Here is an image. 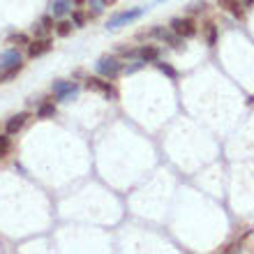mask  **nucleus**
<instances>
[{
	"mask_svg": "<svg viewBox=\"0 0 254 254\" xmlns=\"http://www.w3.org/2000/svg\"><path fill=\"white\" fill-rule=\"evenodd\" d=\"M95 67H97V72H100L102 76H107V79H116V76L123 72V63L118 61V58H107V56L95 63Z\"/></svg>",
	"mask_w": 254,
	"mask_h": 254,
	"instance_id": "nucleus-1",
	"label": "nucleus"
},
{
	"mask_svg": "<svg viewBox=\"0 0 254 254\" xmlns=\"http://www.w3.org/2000/svg\"><path fill=\"white\" fill-rule=\"evenodd\" d=\"M54 95L58 102H69L72 97H76L79 95V86L74 83V81H56L54 83Z\"/></svg>",
	"mask_w": 254,
	"mask_h": 254,
	"instance_id": "nucleus-2",
	"label": "nucleus"
},
{
	"mask_svg": "<svg viewBox=\"0 0 254 254\" xmlns=\"http://www.w3.org/2000/svg\"><path fill=\"white\" fill-rule=\"evenodd\" d=\"M141 14H143V7H134V9H127V12H121V14H116V16H111L107 26L109 28H121V26H125V23L136 21Z\"/></svg>",
	"mask_w": 254,
	"mask_h": 254,
	"instance_id": "nucleus-3",
	"label": "nucleus"
},
{
	"mask_svg": "<svg viewBox=\"0 0 254 254\" xmlns=\"http://www.w3.org/2000/svg\"><path fill=\"white\" fill-rule=\"evenodd\" d=\"M171 30L185 40V37H194L196 35V23L192 19H174L171 21Z\"/></svg>",
	"mask_w": 254,
	"mask_h": 254,
	"instance_id": "nucleus-4",
	"label": "nucleus"
},
{
	"mask_svg": "<svg viewBox=\"0 0 254 254\" xmlns=\"http://www.w3.org/2000/svg\"><path fill=\"white\" fill-rule=\"evenodd\" d=\"M51 47H54V42L49 40V37H40V40H35L28 44V56H30V58H40V56L49 54Z\"/></svg>",
	"mask_w": 254,
	"mask_h": 254,
	"instance_id": "nucleus-5",
	"label": "nucleus"
},
{
	"mask_svg": "<svg viewBox=\"0 0 254 254\" xmlns=\"http://www.w3.org/2000/svg\"><path fill=\"white\" fill-rule=\"evenodd\" d=\"M16 65H21V54L16 49H9V51L0 54V72H7V69H12Z\"/></svg>",
	"mask_w": 254,
	"mask_h": 254,
	"instance_id": "nucleus-6",
	"label": "nucleus"
},
{
	"mask_svg": "<svg viewBox=\"0 0 254 254\" xmlns=\"http://www.w3.org/2000/svg\"><path fill=\"white\" fill-rule=\"evenodd\" d=\"M86 88H88V90H95V93L107 95V97H111V95H114V88H111V83H109V81L97 79V76H90V79H86Z\"/></svg>",
	"mask_w": 254,
	"mask_h": 254,
	"instance_id": "nucleus-7",
	"label": "nucleus"
},
{
	"mask_svg": "<svg viewBox=\"0 0 254 254\" xmlns=\"http://www.w3.org/2000/svg\"><path fill=\"white\" fill-rule=\"evenodd\" d=\"M217 5H220L222 9H227V12H231L236 19H243V16H245V7H243L241 0H217Z\"/></svg>",
	"mask_w": 254,
	"mask_h": 254,
	"instance_id": "nucleus-8",
	"label": "nucleus"
},
{
	"mask_svg": "<svg viewBox=\"0 0 254 254\" xmlns=\"http://www.w3.org/2000/svg\"><path fill=\"white\" fill-rule=\"evenodd\" d=\"M26 121H28V114H16V116H12V118L7 121V125H5L7 134H16L21 127L26 125Z\"/></svg>",
	"mask_w": 254,
	"mask_h": 254,
	"instance_id": "nucleus-9",
	"label": "nucleus"
},
{
	"mask_svg": "<svg viewBox=\"0 0 254 254\" xmlns=\"http://www.w3.org/2000/svg\"><path fill=\"white\" fill-rule=\"evenodd\" d=\"M139 58H141V63H155V61H160V49L157 47H143L139 51Z\"/></svg>",
	"mask_w": 254,
	"mask_h": 254,
	"instance_id": "nucleus-10",
	"label": "nucleus"
},
{
	"mask_svg": "<svg viewBox=\"0 0 254 254\" xmlns=\"http://www.w3.org/2000/svg\"><path fill=\"white\" fill-rule=\"evenodd\" d=\"M56 116V104L54 102H44L40 109H37V118H54Z\"/></svg>",
	"mask_w": 254,
	"mask_h": 254,
	"instance_id": "nucleus-11",
	"label": "nucleus"
},
{
	"mask_svg": "<svg viewBox=\"0 0 254 254\" xmlns=\"http://www.w3.org/2000/svg\"><path fill=\"white\" fill-rule=\"evenodd\" d=\"M155 65H157V69H160L162 74H167V76H169L171 81L178 79V72H176V69H174L171 65H167V63H160V61H155Z\"/></svg>",
	"mask_w": 254,
	"mask_h": 254,
	"instance_id": "nucleus-12",
	"label": "nucleus"
},
{
	"mask_svg": "<svg viewBox=\"0 0 254 254\" xmlns=\"http://www.w3.org/2000/svg\"><path fill=\"white\" fill-rule=\"evenodd\" d=\"M69 12V2L67 0H56L54 2V16H65Z\"/></svg>",
	"mask_w": 254,
	"mask_h": 254,
	"instance_id": "nucleus-13",
	"label": "nucleus"
},
{
	"mask_svg": "<svg viewBox=\"0 0 254 254\" xmlns=\"http://www.w3.org/2000/svg\"><path fill=\"white\" fill-rule=\"evenodd\" d=\"M56 33L61 35V37H67V35L72 33V23H69V21H61V23L56 26Z\"/></svg>",
	"mask_w": 254,
	"mask_h": 254,
	"instance_id": "nucleus-14",
	"label": "nucleus"
},
{
	"mask_svg": "<svg viewBox=\"0 0 254 254\" xmlns=\"http://www.w3.org/2000/svg\"><path fill=\"white\" fill-rule=\"evenodd\" d=\"M9 42H12V44H30V40H28V35H23V33L9 35Z\"/></svg>",
	"mask_w": 254,
	"mask_h": 254,
	"instance_id": "nucleus-15",
	"label": "nucleus"
},
{
	"mask_svg": "<svg viewBox=\"0 0 254 254\" xmlns=\"http://www.w3.org/2000/svg\"><path fill=\"white\" fill-rule=\"evenodd\" d=\"M206 35H208V44L213 47V44H215V40H217V28H215L213 23H208V28H206Z\"/></svg>",
	"mask_w": 254,
	"mask_h": 254,
	"instance_id": "nucleus-16",
	"label": "nucleus"
},
{
	"mask_svg": "<svg viewBox=\"0 0 254 254\" xmlns=\"http://www.w3.org/2000/svg\"><path fill=\"white\" fill-rule=\"evenodd\" d=\"M9 146H12L9 139H7V136H0V157H5V155L9 153Z\"/></svg>",
	"mask_w": 254,
	"mask_h": 254,
	"instance_id": "nucleus-17",
	"label": "nucleus"
},
{
	"mask_svg": "<svg viewBox=\"0 0 254 254\" xmlns=\"http://www.w3.org/2000/svg\"><path fill=\"white\" fill-rule=\"evenodd\" d=\"M72 19H74V23H76V26H83V21H86V16H83L81 12H74V14H72Z\"/></svg>",
	"mask_w": 254,
	"mask_h": 254,
	"instance_id": "nucleus-18",
	"label": "nucleus"
},
{
	"mask_svg": "<svg viewBox=\"0 0 254 254\" xmlns=\"http://www.w3.org/2000/svg\"><path fill=\"white\" fill-rule=\"evenodd\" d=\"M40 23H42V26H44V28H47V30H49V28H54V16H44V19H42Z\"/></svg>",
	"mask_w": 254,
	"mask_h": 254,
	"instance_id": "nucleus-19",
	"label": "nucleus"
},
{
	"mask_svg": "<svg viewBox=\"0 0 254 254\" xmlns=\"http://www.w3.org/2000/svg\"><path fill=\"white\" fill-rule=\"evenodd\" d=\"M203 7H206V2H203V0H201V2H194V5L190 7V9H192V12H201V9H203Z\"/></svg>",
	"mask_w": 254,
	"mask_h": 254,
	"instance_id": "nucleus-20",
	"label": "nucleus"
},
{
	"mask_svg": "<svg viewBox=\"0 0 254 254\" xmlns=\"http://www.w3.org/2000/svg\"><path fill=\"white\" fill-rule=\"evenodd\" d=\"M243 7H254V0H241Z\"/></svg>",
	"mask_w": 254,
	"mask_h": 254,
	"instance_id": "nucleus-21",
	"label": "nucleus"
},
{
	"mask_svg": "<svg viewBox=\"0 0 254 254\" xmlns=\"http://www.w3.org/2000/svg\"><path fill=\"white\" fill-rule=\"evenodd\" d=\"M116 0H102V5H114Z\"/></svg>",
	"mask_w": 254,
	"mask_h": 254,
	"instance_id": "nucleus-22",
	"label": "nucleus"
},
{
	"mask_svg": "<svg viewBox=\"0 0 254 254\" xmlns=\"http://www.w3.org/2000/svg\"><path fill=\"white\" fill-rule=\"evenodd\" d=\"M74 2H79V5H83V2H86V0H74Z\"/></svg>",
	"mask_w": 254,
	"mask_h": 254,
	"instance_id": "nucleus-23",
	"label": "nucleus"
}]
</instances>
